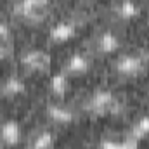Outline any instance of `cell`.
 <instances>
[{
  "instance_id": "1",
  "label": "cell",
  "mask_w": 149,
  "mask_h": 149,
  "mask_svg": "<svg viewBox=\"0 0 149 149\" xmlns=\"http://www.w3.org/2000/svg\"><path fill=\"white\" fill-rule=\"evenodd\" d=\"M121 101L111 90H97L85 101V109L95 116H106L120 111Z\"/></svg>"
},
{
  "instance_id": "2",
  "label": "cell",
  "mask_w": 149,
  "mask_h": 149,
  "mask_svg": "<svg viewBox=\"0 0 149 149\" xmlns=\"http://www.w3.org/2000/svg\"><path fill=\"white\" fill-rule=\"evenodd\" d=\"M50 10V0H17L14 5L16 16L28 23L42 21Z\"/></svg>"
},
{
  "instance_id": "3",
  "label": "cell",
  "mask_w": 149,
  "mask_h": 149,
  "mask_svg": "<svg viewBox=\"0 0 149 149\" xmlns=\"http://www.w3.org/2000/svg\"><path fill=\"white\" fill-rule=\"evenodd\" d=\"M114 70L125 78H134V76H139L146 70V59L141 57V56H135V54L121 56L116 61Z\"/></svg>"
},
{
  "instance_id": "4",
  "label": "cell",
  "mask_w": 149,
  "mask_h": 149,
  "mask_svg": "<svg viewBox=\"0 0 149 149\" xmlns=\"http://www.w3.org/2000/svg\"><path fill=\"white\" fill-rule=\"evenodd\" d=\"M50 63H52L50 54L45 50H40V49L26 50L21 56V64L28 71H47L50 68Z\"/></svg>"
},
{
  "instance_id": "5",
  "label": "cell",
  "mask_w": 149,
  "mask_h": 149,
  "mask_svg": "<svg viewBox=\"0 0 149 149\" xmlns=\"http://www.w3.org/2000/svg\"><path fill=\"white\" fill-rule=\"evenodd\" d=\"M21 141V125L16 120H7L0 125V142L5 148H14Z\"/></svg>"
},
{
  "instance_id": "6",
  "label": "cell",
  "mask_w": 149,
  "mask_h": 149,
  "mask_svg": "<svg viewBox=\"0 0 149 149\" xmlns=\"http://www.w3.org/2000/svg\"><path fill=\"white\" fill-rule=\"evenodd\" d=\"M113 12H114V16H116L118 19H121V21H132V19H135V17L141 16V7H139V3L134 2V0H120V2L114 5Z\"/></svg>"
},
{
  "instance_id": "7",
  "label": "cell",
  "mask_w": 149,
  "mask_h": 149,
  "mask_svg": "<svg viewBox=\"0 0 149 149\" xmlns=\"http://www.w3.org/2000/svg\"><path fill=\"white\" fill-rule=\"evenodd\" d=\"M45 114L49 116L50 121L59 123V125H68V123L74 121V113L70 108L61 106V104H49L45 109Z\"/></svg>"
},
{
  "instance_id": "8",
  "label": "cell",
  "mask_w": 149,
  "mask_h": 149,
  "mask_svg": "<svg viewBox=\"0 0 149 149\" xmlns=\"http://www.w3.org/2000/svg\"><path fill=\"white\" fill-rule=\"evenodd\" d=\"M0 92H2L3 97H10V99L12 97H19V95H23L26 92V83L19 76H9V78H5L2 81Z\"/></svg>"
},
{
  "instance_id": "9",
  "label": "cell",
  "mask_w": 149,
  "mask_h": 149,
  "mask_svg": "<svg viewBox=\"0 0 149 149\" xmlns=\"http://www.w3.org/2000/svg\"><path fill=\"white\" fill-rule=\"evenodd\" d=\"M76 33V24L73 21H59L50 28V40L54 42H68Z\"/></svg>"
},
{
  "instance_id": "10",
  "label": "cell",
  "mask_w": 149,
  "mask_h": 149,
  "mask_svg": "<svg viewBox=\"0 0 149 149\" xmlns=\"http://www.w3.org/2000/svg\"><path fill=\"white\" fill-rule=\"evenodd\" d=\"M90 70V59L85 54H73L68 61H66V68L64 71L73 76H81Z\"/></svg>"
},
{
  "instance_id": "11",
  "label": "cell",
  "mask_w": 149,
  "mask_h": 149,
  "mask_svg": "<svg viewBox=\"0 0 149 149\" xmlns=\"http://www.w3.org/2000/svg\"><path fill=\"white\" fill-rule=\"evenodd\" d=\"M120 47V38L116 37L113 31H102L99 37H97V42H95V49L97 52L101 54H113L116 52V49Z\"/></svg>"
},
{
  "instance_id": "12",
  "label": "cell",
  "mask_w": 149,
  "mask_h": 149,
  "mask_svg": "<svg viewBox=\"0 0 149 149\" xmlns=\"http://www.w3.org/2000/svg\"><path fill=\"white\" fill-rule=\"evenodd\" d=\"M49 88L56 97H63L70 88V74L66 71H59V73L52 74L50 81H49Z\"/></svg>"
},
{
  "instance_id": "13",
  "label": "cell",
  "mask_w": 149,
  "mask_h": 149,
  "mask_svg": "<svg viewBox=\"0 0 149 149\" xmlns=\"http://www.w3.org/2000/svg\"><path fill=\"white\" fill-rule=\"evenodd\" d=\"M99 149H139V141H134L130 137H125L121 141L106 137V139H101Z\"/></svg>"
},
{
  "instance_id": "14",
  "label": "cell",
  "mask_w": 149,
  "mask_h": 149,
  "mask_svg": "<svg viewBox=\"0 0 149 149\" xmlns=\"http://www.w3.org/2000/svg\"><path fill=\"white\" fill-rule=\"evenodd\" d=\"M56 148V135L50 130H42L31 139L28 149H54Z\"/></svg>"
},
{
  "instance_id": "15",
  "label": "cell",
  "mask_w": 149,
  "mask_h": 149,
  "mask_svg": "<svg viewBox=\"0 0 149 149\" xmlns=\"http://www.w3.org/2000/svg\"><path fill=\"white\" fill-rule=\"evenodd\" d=\"M12 52V33L7 23L0 21V59L9 57Z\"/></svg>"
},
{
  "instance_id": "16",
  "label": "cell",
  "mask_w": 149,
  "mask_h": 149,
  "mask_svg": "<svg viewBox=\"0 0 149 149\" xmlns=\"http://www.w3.org/2000/svg\"><path fill=\"white\" fill-rule=\"evenodd\" d=\"M148 135H149V116H142V118H139V120L130 127L127 137H130V139H134V141H142V139H146Z\"/></svg>"
}]
</instances>
